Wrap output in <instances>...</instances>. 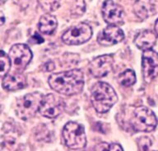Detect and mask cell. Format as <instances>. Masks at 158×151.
<instances>
[{
  "instance_id": "1",
  "label": "cell",
  "mask_w": 158,
  "mask_h": 151,
  "mask_svg": "<svg viewBox=\"0 0 158 151\" xmlns=\"http://www.w3.org/2000/svg\"><path fill=\"white\" fill-rule=\"evenodd\" d=\"M49 84L58 93L72 96L80 93L84 86V76L78 69L60 72L50 75Z\"/></svg>"
},
{
  "instance_id": "2",
  "label": "cell",
  "mask_w": 158,
  "mask_h": 151,
  "mask_svg": "<svg viewBox=\"0 0 158 151\" xmlns=\"http://www.w3.org/2000/svg\"><path fill=\"white\" fill-rule=\"evenodd\" d=\"M91 101L97 112L106 113L117 102L118 96L110 84L98 82L91 90Z\"/></svg>"
},
{
  "instance_id": "3",
  "label": "cell",
  "mask_w": 158,
  "mask_h": 151,
  "mask_svg": "<svg viewBox=\"0 0 158 151\" xmlns=\"http://www.w3.org/2000/svg\"><path fill=\"white\" fill-rule=\"evenodd\" d=\"M43 95L35 92L26 94L17 99L16 103V113L22 120H29L39 111L41 105Z\"/></svg>"
},
{
  "instance_id": "4",
  "label": "cell",
  "mask_w": 158,
  "mask_h": 151,
  "mask_svg": "<svg viewBox=\"0 0 158 151\" xmlns=\"http://www.w3.org/2000/svg\"><path fill=\"white\" fill-rule=\"evenodd\" d=\"M130 124L136 131L150 132L156 128L157 119L151 109L141 106L134 109L130 118Z\"/></svg>"
},
{
  "instance_id": "5",
  "label": "cell",
  "mask_w": 158,
  "mask_h": 151,
  "mask_svg": "<svg viewBox=\"0 0 158 151\" xmlns=\"http://www.w3.org/2000/svg\"><path fill=\"white\" fill-rule=\"evenodd\" d=\"M64 143L72 149H81L86 145V132L81 124L69 121L63 130Z\"/></svg>"
},
{
  "instance_id": "6",
  "label": "cell",
  "mask_w": 158,
  "mask_h": 151,
  "mask_svg": "<svg viewBox=\"0 0 158 151\" xmlns=\"http://www.w3.org/2000/svg\"><path fill=\"white\" fill-rule=\"evenodd\" d=\"M91 36V27L88 24L81 22L67 30L62 36V41L69 45H77L89 41Z\"/></svg>"
},
{
  "instance_id": "7",
  "label": "cell",
  "mask_w": 158,
  "mask_h": 151,
  "mask_svg": "<svg viewBox=\"0 0 158 151\" xmlns=\"http://www.w3.org/2000/svg\"><path fill=\"white\" fill-rule=\"evenodd\" d=\"M65 108V102L62 97L56 94L49 93L43 97L40 113L47 118H56L61 115Z\"/></svg>"
},
{
  "instance_id": "8",
  "label": "cell",
  "mask_w": 158,
  "mask_h": 151,
  "mask_svg": "<svg viewBox=\"0 0 158 151\" xmlns=\"http://www.w3.org/2000/svg\"><path fill=\"white\" fill-rule=\"evenodd\" d=\"M8 56L15 72L22 73L31 60L32 53L27 45L17 44L10 49Z\"/></svg>"
},
{
  "instance_id": "9",
  "label": "cell",
  "mask_w": 158,
  "mask_h": 151,
  "mask_svg": "<svg viewBox=\"0 0 158 151\" xmlns=\"http://www.w3.org/2000/svg\"><path fill=\"white\" fill-rule=\"evenodd\" d=\"M142 70L144 80L150 83L158 76V54L152 50L143 52Z\"/></svg>"
},
{
  "instance_id": "10",
  "label": "cell",
  "mask_w": 158,
  "mask_h": 151,
  "mask_svg": "<svg viewBox=\"0 0 158 151\" xmlns=\"http://www.w3.org/2000/svg\"><path fill=\"white\" fill-rule=\"evenodd\" d=\"M103 19L110 25H117L122 23L124 18L123 7L115 3L113 0H106L101 8Z\"/></svg>"
},
{
  "instance_id": "11",
  "label": "cell",
  "mask_w": 158,
  "mask_h": 151,
  "mask_svg": "<svg viewBox=\"0 0 158 151\" xmlns=\"http://www.w3.org/2000/svg\"><path fill=\"white\" fill-rule=\"evenodd\" d=\"M114 58L111 54H103L95 58L90 63L89 71L94 77L101 78L107 75L113 68Z\"/></svg>"
},
{
  "instance_id": "12",
  "label": "cell",
  "mask_w": 158,
  "mask_h": 151,
  "mask_svg": "<svg viewBox=\"0 0 158 151\" xmlns=\"http://www.w3.org/2000/svg\"><path fill=\"white\" fill-rule=\"evenodd\" d=\"M124 39V33L118 26L110 25L103 29L97 37V41L104 46H110L122 41Z\"/></svg>"
},
{
  "instance_id": "13",
  "label": "cell",
  "mask_w": 158,
  "mask_h": 151,
  "mask_svg": "<svg viewBox=\"0 0 158 151\" xmlns=\"http://www.w3.org/2000/svg\"><path fill=\"white\" fill-rule=\"evenodd\" d=\"M2 88L7 91H16L27 86V78L20 72L7 74L2 79Z\"/></svg>"
},
{
  "instance_id": "14",
  "label": "cell",
  "mask_w": 158,
  "mask_h": 151,
  "mask_svg": "<svg viewBox=\"0 0 158 151\" xmlns=\"http://www.w3.org/2000/svg\"><path fill=\"white\" fill-rule=\"evenodd\" d=\"M156 36L153 32L149 30H144L142 31L134 39V44L138 49L142 50L143 51L152 50L156 44Z\"/></svg>"
},
{
  "instance_id": "15",
  "label": "cell",
  "mask_w": 158,
  "mask_h": 151,
  "mask_svg": "<svg viewBox=\"0 0 158 151\" xmlns=\"http://www.w3.org/2000/svg\"><path fill=\"white\" fill-rule=\"evenodd\" d=\"M135 14L142 20L147 19L154 13V6L151 0H137L133 5Z\"/></svg>"
},
{
  "instance_id": "16",
  "label": "cell",
  "mask_w": 158,
  "mask_h": 151,
  "mask_svg": "<svg viewBox=\"0 0 158 151\" xmlns=\"http://www.w3.org/2000/svg\"><path fill=\"white\" fill-rule=\"evenodd\" d=\"M58 26L56 17L51 14L43 15L39 21L40 32L45 35L53 34Z\"/></svg>"
},
{
  "instance_id": "17",
  "label": "cell",
  "mask_w": 158,
  "mask_h": 151,
  "mask_svg": "<svg viewBox=\"0 0 158 151\" xmlns=\"http://www.w3.org/2000/svg\"><path fill=\"white\" fill-rule=\"evenodd\" d=\"M136 75L133 69H127L118 76V83L123 87H130L135 84Z\"/></svg>"
},
{
  "instance_id": "18",
  "label": "cell",
  "mask_w": 158,
  "mask_h": 151,
  "mask_svg": "<svg viewBox=\"0 0 158 151\" xmlns=\"http://www.w3.org/2000/svg\"><path fill=\"white\" fill-rule=\"evenodd\" d=\"M11 68L9 56L5 52L0 50V77L6 76Z\"/></svg>"
},
{
  "instance_id": "19",
  "label": "cell",
  "mask_w": 158,
  "mask_h": 151,
  "mask_svg": "<svg viewBox=\"0 0 158 151\" xmlns=\"http://www.w3.org/2000/svg\"><path fill=\"white\" fill-rule=\"evenodd\" d=\"M94 151H123L122 147L118 144L115 143H101L96 145Z\"/></svg>"
},
{
  "instance_id": "20",
  "label": "cell",
  "mask_w": 158,
  "mask_h": 151,
  "mask_svg": "<svg viewBox=\"0 0 158 151\" xmlns=\"http://www.w3.org/2000/svg\"><path fill=\"white\" fill-rule=\"evenodd\" d=\"M31 41L34 42L35 44H41L42 42H44V39L37 33H35L34 36H32Z\"/></svg>"
},
{
  "instance_id": "21",
  "label": "cell",
  "mask_w": 158,
  "mask_h": 151,
  "mask_svg": "<svg viewBox=\"0 0 158 151\" xmlns=\"http://www.w3.org/2000/svg\"><path fill=\"white\" fill-rule=\"evenodd\" d=\"M5 22V17H4V15L2 13V12L0 11V26H2Z\"/></svg>"
},
{
  "instance_id": "22",
  "label": "cell",
  "mask_w": 158,
  "mask_h": 151,
  "mask_svg": "<svg viewBox=\"0 0 158 151\" xmlns=\"http://www.w3.org/2000/svg\"><path fill=\"white\" fill-rule=\"evenodd\" d=\"M155 32H156V35H157V36H158V19L156 20V22Z\"/></svg>"
},
{
  "instance_id": "23",
  "label": "cell",
  "mask_w": 158,
  "mask_h": 151,
  "mask_svg": "<svg viewBox=\"0 0 158 151\" xmlns=\"http://www.w3.org/2000/svg\"><path fill=\"white\" fill-rule=\"evenodd\" d=\"M0 111H1V108H0Z\"/></svg>"
}]
</instances>
